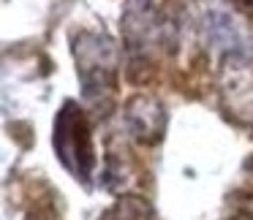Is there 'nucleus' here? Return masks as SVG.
Here are the masks:
<instances>
[{
    "label": "nucleus",
    "mask_w": 253,
    "mask_h": 220,
    "mask_svg": "<svg viewBox=\"0 0 253 220\" xmlns=\"http://www.w3.org/2000/svg\"><path fill=\"white\" fill-rule=\"evenodd\" d=\"M207 33H210V38H212L215 44H220V46H231L237 41V33H234V28H231V19L223 17V14H210L207 17Z\"/></svg>",
    "instance_id": "2"
},
{
    "label": "nucleus",
    "mask_w": 253,
    "mask_h": 220,
    "mask_svg": "<svg viewBox=\"0 0 253 220\" xmlns=\"http://www.w3.org/2000/svg\"><path fill=\"white\" fill-rule=\"evenodd\" d=\"M55 149L68 171L77 174V180L87 182L93 169V147H90V133L79 114L77 104L68 101L55 120Z\"/></svg>",
    "instance_id": "1"
}]
</instances>
